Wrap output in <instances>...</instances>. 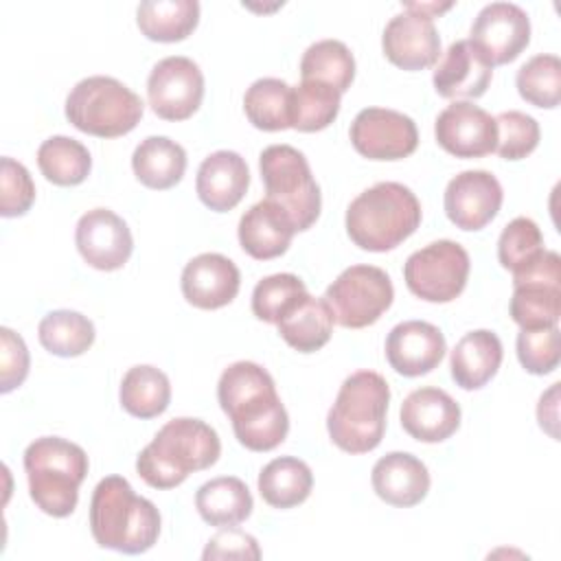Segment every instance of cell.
<instances>
[{"label": "cell", "mask_w": 561, "mask_h": 561, "mask_svg": "<svg viewBox=\"0 0 561 561\" xmlns=\"http://www.w3.org/2000/svg\"><path fill=\"white\" fill-rule=\"evenodd\" d=\"M151 110L164 121L191 118L204 99V75L199 66L182 55L160 59L147 79Z\"/></svg>", "instance_id": "obj_12"}, {"label": "cell", "mask_w": 561, "mask_h": 561, "mask_svg": "<svg viewBox=\"0 0 561 561\" xmlns=\"http://www.w3.org/2000/svg\"><path fill=\"white\" fill-rule=\"evenodd\" d=\"M351 241L368 252H388L416 232L421 204L399 182H377L362 191L346 208Z\"/></svg>", "instance_id": "obj_4"}, {"label": "cell", "mask_w": 561, "mask_h": 561, "mask_svg": "<svg viewBox=\"0 0 561 561\" xmlns=\"http://www.w3.org/2000/svg\"><path fill=\"white\" fill-rule=\"evenodd\" d=\"M217 399L245 449L272 451L285 440L289 416L263 366L245 359L230 364L219 377Z\"/></svg>", "instance_id": "obj_1"}, {"label": "cell", "mask_w": 561, "mask_h": 561, "mask_svg": "<svg viewBox=\"0 0 561 561\" xmlns=\"http://www.w3.org/2000/svg\"><path fill=\"white\" fill-rule=\"evenodd\" d=\"M497 125V145L495 151L504 160H522L528 153H533L539 145V123L519 112V110H508L495 116Z\"/></svg>", "instance_id": "obj_41"}, {"label": "cell", "mask_w": 561, "mask_h": 561, "mask_svg": "<svg viewBox=\"0 0 561 561\" xmlns=\"http://www.w3.org/2000/svg\"><path fill=\"white\" fill-rule=\"evenodd\" d=\"M302 81H320L344 94L355 79V59L340 39H320L311 44L300 59Z\"/></svg>", "instance_id": "obj_35"}, {"label": "cell", "mask_w": 561, "mask_h": 561, "mask_svg": "<svg viewBox=\"0 0 561 561\" xmlns=\"http://www.w3.org/2000/svg\"><path fill=\"white\" fill-rule=\"evenodd\" d=\"M517 359L530 375L552 373L561 362L559 329H522L517 333Z\"/></svg>", "instance_id": "obj_42"}, {"label": "cell", "mask_w": 561, "mask_h": 561, "mask_svg": "<svg viewBox=\"0 0 561 561\" xmlns=\"http://www.w3.org/2000/svg\"><path fill=\"white\" fill-rule=\"evenodd\" d=\"M121 405L136 419L160 416L171 401L169 377L149 364L131 366L121 381Z\"/></svg>", "instance_id": "obj_32"}, {"label": "cell", "mask_w": 561, "mask_h": 561, "mask_svg": "<svg viewBox=\"0 0 561 561\" xmlns=\"http://www.w3.org/2000/svg\"><path fill=\"white\" fill-rule=\"evenodd\" d=\"M392 298V280L377 265H351L324 291L335 322L344 329L375 324L390 309Z\"/></svg>", "instance_id": "obj_9"}, {"label": "cell", "mask_w": 561, "mask_h": 561, "mask_svg": "<svg viewBox=\"0 0 561 561\" xmlns=\"http://www.w3.org/2000/svg\"><path fill=\"white\" fill-rule=\"evenodd\" d=\"M239 243L252 259L267 261L287 252L296 226L289 215L267 197L252 204L239 219Z\"/></svg>", "instance_id": "obj_24"}, {"label": "cell", "mask_w": 561, "mask_h": 561, "mask_svg": "<svg viewBox=\"0 0 561 561\" xmlns=\"http://www.w3.org/2000/svg\"><path fill=\"white\" fill-rule=\"evenodd\" d=\"M265 197L278 204L302 232L316 224L322 208L320 186L302 151L291 145H270L259 156Z\"/></svg>", "instance_id": "obj_8"}, {"label": "cell", "mask_w": 561, "mask_h": 561, "mask_svg": "<svg viewBox=\"0 0 561 561\" xmlns=\"http://www.w3.org/2000/svg\"><path fill=\"white\" fill-rule=\"evenodd\" d=\"M436 142L456 158H482L495 151V118L471 101L449 103L434 123Z\"/></svg>", "instance_id": "obj_17"}, {"label": "cell", "mask_w": 561, "mask_h": 561, "mask_svg": "<svg viewBox=\"0 0 561 561\" xmlns=\"http://www.w3.org/2000/svg\"><path fill=\"white\" fill-rule=\"evenodd\" d=\"M469 42L491 66L511 64L530 42L528 13L513 2H491L476 15Z\"/></svg>", "instance_id": "obj_14"}, {"label": "cell", "mask_w": 561, "mask_h": 561, "mask_svg": "<svg viewBox=\"0 0 561 561\" xmlns=\"http://www.w3.org/2000/svg\"><path fill=\"white\" fill-rule=\"evenodd\" d=\"M289 103L291 85L276 77L256 79L243 94V112L248 121L263 131H280L291 127Z\"/></svg>", "instance_id": "obj_36"}, {"label": "cell", "mask_w": 561, "mask_h": 561, "mask_svg": "<svg viewBox=\"0 0 561 561\" xmlns=\"http://www.w3.org/2000/svg\"><path fill=\"white\" fill-rule=\"evenodd\" d=\"M307 291V285L296 274H272L256 283L252 291V313L270 324H276L280 313L294 298Z\"/></svg>", "instance_id": "obj_40"}, {"label": "cell", "mask_w": 561, "mask_h": 561, "mask_svg": "<svg viewBox=\"0 0 561 561\" xmlns=\"http://www.w3.org/2000/svg\"><path fill=\"white\" fill-rule=\"evenodd\" d=\"M142 99L114 77L81 79L66 96V118L79 131L96 138L129 134L142 118Z\"/></svg>", "instance_id": "obj_7"}, {"label": "cell", "mask_w": 561, "mask_h": 561, "mask_svg": "<svg viewBox=\"0 0 561 561\" xmlns=\"http://www.w3.org/2000/svg\"><path fill=\"white\" fill-rule=\"evenodd\" d=\"M37 167L48 182L77 186L90 175L92 158L83 142L70 136H50L37 149Z\"/></svg>", "instance_id": "obj_33"}, {"label": "cell", "mask_w": 561, "mask_h": 561, "mask_svg": "<svg viewBox=\"0 0 561 561\" xmlns=\"http://www.w3.org/2000/svg\"><path fill=\"white\" fill-rule=\"evenodd\" d=\"M35 202V184L28 169L4 156L0 160V215L20 217Z\"/></svg>", "instance_id": "obj_43"}, {"label": "cell", "mask_w": 561, "mask_h": 561, "mask_svg": "<svg viewBox=\"0 0 561 561\" xmlns=\"http://www.w3.org/2000/svg\"><path fill=\"white\" fill-rule=\"evenodd\" d=\"M502 199V184L493 173L469 169L449 180L443 206L447 219L456 228L482 230L500 213Z\"/></svg>", "instance_id": "obj_18"}, {"label": "cell", "mask_w": 561, "mask_h": 561, "mask_svg": "<svg viewBox=\"0 0 561 561\" xmlns=\"http://www.w3.org/2000/svg\"><path fill=\"white\" fill-rule=\"evenodd\" d=\"M250 186V171L237 151L219 149L206 156L197 169L195 191L199 202L215 210H232Z\"/></svg>", "instance_id": "obj_23"}, {"label": "cell", "mask_w": 561, "mask_h": 561, "mask_svg": "<svg viewBox=\"0 0 561 561\" xmlns=\"http://www.w3.org/2000/svg\"><path fill=\"white\" fill-rule=\"evenodd\" d=\"M75 243L81 259L101 272L121 270L134 250L131 230L110 208H92L77 221Z\"/></svg>", "instance_id": "obj_16"}, {"label": "cell", "mask_w": 561, "mask_h": 561, "mask_svg": "<svg viewBox=\"0 0 561 561\" xmlns=\"http://www.w3.org/2000/svg\"><path fill=\"white\" fill-rule=\"evenodd\" d=\"M511 318L522 329L557 327L561 316V259L543 250L530 265L513 272Z\"/></svg>", "instance_id": "obj_11"}, {"label": "cell", "mask_w": 561, "mask_h": 561, "mask_svg": "<svg viewBox=\"0 0 561 561\" xmlns=\"http://www.w3.org/2000/svg\"><path fill=\"white\" fill-rule=\"evenodd\" d=\"M252 493L243 480L219 476L204 482L195 493V508L210 526L226 528L245 522L252 513Z\"/></svg>", "instance_id": "obj_29"}, {"label": "cell", "mask_w": 561, "mask_h": 561, "mask_svg": "<svg viewBox=\"0 0 561 561\" xmlns=\"http://www.w3.org/2000/svg\"><path fill=\"white\" fill-rule=\"evenodd\" d=\"M493 77V66L469 39H456L438 59L432 83L443 99H480Z\"/></svg>", "instance_id": "obj_21"}, {"label": "cell", "mask_w": 561, "mask_h": 561, "mask_svg": "<svg viewBox=\"0 0 561 561\" xmlns=\"http://www.w3.org/2000/svg\"><path fill=\"white\" fill-rule=\"evenodd\" d=\"M28 375V348L9 327L0 329V392L7 394L22 386Z\"/></svg>", "instance_id": "obj_44"}, {"label": "cell", "mask_w": 561, "mask_h": 561, "mask_svg": "<svg viewBox=\"0 0 561 561\" xmlns=\"http://www.w3.org/2000/svg\"><path fill=\"white\" fill-rule=\"evenodd\" d=\"M204 561L208 559H261L259 541L239 530L237 526H226L213 535L202 552Z\"/></svg>", "instance_id": "obj_45"}, {"label": "cell", "mask_w": 561, "mask_h": 561, "mask_svg": "<svg viewBox=\"0 0 561 561\" xmlns=\"http://www.w3.org/2000/svg\"><path fill=\"white\" fill-rule=\"evenodd\" d=\"M375 493L390 506H416L430 491L427 467L408 451H390L381 456L370 473Z\"/></svg>", "instance_id": "obj_25"}, {"label": "cell", "mask_w": 561, "mask_h": 561, "mask_svg": "<svg viewBox=\"0 0 561 561\" xmlns=\"http://www.w3.org/2000/svg\"><path fill=\"white\" fill-rule=\"evenodd\" d=\"M90 530L101 548L140 554L158 541L160 513L153 502L136 495L123 476H107L90 500Z\"/></svg>", "instance_id": "obj_2"}, {"label": "cell", "mask_w": 561, "mask_h": 561, "mask_svg": "<svg viewBox=\"0 0 561 561\" xmlns=\"http://www.w3.org/2000/svg\"><path fill=\"white\" fill-rule=\"evenodd\" d=\"M333 311L324 298H313L309 291L300 294L280 313L276 327L280 337L298 353L320 351L333 333Z\"/></svg>", "instance_id": "obj_26"}, {"label": "cell", "mask_w": 561, "mask_h": 561, "mask_svg": "<svg viewBox=\"0 0 561 561\" xmlns=\"http://www.w3.org/2000/svg\"><path fill=\"white\" fill-rule=\"evenodd\" d=\"M543 250V234L528 217H515L508 221L497 239V259L502 267L511 272H519L530 265Z\"/></svg>", "instance_id": "obj_39"}, {"label": "cell", "mask_w": 561, "mask_h": 561, "mask_svg": "<svg viewBox=\"0 0 561 561\" xmlns=\"http://www.w3.org/2000/svg\"><path fill=\"white\" fill-rule=\"evenodd\" d=\"M199 22L197 0H145L136 9V24L147 39L182 42Z\"/></svg>", "instance_id": "obj_30"}, {"label": "cell", "mask_w": 561, "mask_h": 561, "mask_svg": "<svg viewBox=\"0 0 561 561\" xmlns=\"http://www.w3.org/2000/svg\"><path fill=\"white\" fill-rule=\"evenodd\" d=\"M239 267L219 252H204L193 256L180 278L186 302L197 309H219L232 302L239 294Z\"/></svg>", "instance_id": "obj_20"}, {"label": "cell", "mask_w": 561, "mask_h": 561, "mask_svg": "<svg viewBox=\"0 0 561 561\" xmlns=\"http://www.w3.org/2000/svg\"><path fill=\"white\" fill-rule=\"evenodd\" d=\"M131 169L140 184L153 191L175 186L186 171V151L167 136H147L134 149Z\"/></svg>", "instance_id": "obj_28"}, {"label": "cell", "mask_w": 561, "mask_h": 561, "mask_svg": "<svg viewBox=\"0 0 561 561\" xmlns=\"http://www.w3.org/2000/svg\"><path fill=\"white\" fill-rule=\"evenodd\" d=\"M88 467V454L77 443L59 436L35 438L24 451L31 500L46 515L68 517L77 508Z\"/></svg>", "instance_id": "obj_6"}, {"label": "cell", "mask_w": 561, "mask_h": 561, "mask_svg": "<svg viewBox=\"0 0 561 561\" xmlns=\"http://www.w3.org/2000/svg\"><path fill=\"white\" fill-rule=\"evenodd\" d=\"M401 427L414 440L443 443L460 427V405L440 388H416L401 403Z\"/></svg>", "instance_id": "obj_22"}, {"label": "cell", "mask_w": 561, "mask_h": 561, "mask_svg": "<svg viewBox=\"0 0 561 561\" xmlns=\"http://www.w3.org/2000/svg\"><path fill=\"white\" fill-rule=\"evenodd\" d=\"M313 486L309 465L296 456L270 460L259 473V493L274 508H294L302 504Z\"/></svg>", "instance_id": "obj_31"}, {"label": "cell", "mask_w": 561, "mask_h": 561, "mask_svg": "<svg viewBox=\"0 0 561 561\" xmlns=\"http://www.w3.org/2000/svg\"><path fill=\"white\" fill-rule=\"evenodd\" d=\"M94 324L88 316L72 309H57L39 320V344L59 357L83 355L94 344Z\"/></svg>", "instance_id": "obj_34"}, {"label": "cell", "mask_w": 561, "mask_h": 561, "mask_svg": "<svg viewBox=\"0 0 561 561\" xmlns=\"http://www.w3.org/2000/svg\"><path fill=\"white\" fill-rule=\"evenodd\" d=\"M381 48L388 61L397 68L423 70L434 66L440 57V37L434 26V18L405 2L403 11L386 24Z\"/></svg>", "instance_id": "obj_15"}, {"label": "cell", "mask_w": 561, "mask_h": 561, "mask_svg": "<svg viewBox=\"0 0 561 561\" xmlns=\"http://www.w3.org/2000/svg\"><path fill=\"white\" fill-rule=\"evenodd\" d=\"M219 454V436L208 423L180 416L164 423L153 440L138 454L136 471L153 489H173L193 471L213 467Z\"/></svg>", "instance_id": "obj_3"}, {"label": "cell", "mask_w": 561, "mask_h": 561, "mask_svg": "<svg viewBox=\"0 0 561 561\" xmlns=\"http://www.w3.org/2000/svg\"><path fill=\"white\" fill-rule=\"evenodd\" d=\"M342 94L320 81H300L291 88L289 118L298 131H320L329 127L340 112Z\"/></svg>", "instance_id": "obj_37"}, {"label": "cell", "mask_w": 561, "mask_h": 561, "mask_svg": "<svg viewBox=\"0 0 561 561\" xmlns=\"http://www.w3.org/2000/svg\"><path fill=\"white\" fill-rule=\"evenodd\" d=\"M388 401L390 386L379 373L355 370L348 375L327 414L331 440L348 454L373 451L386 432Z\"/></svg>", "instance_id": "obj_5"}, {"label": "cell", "mask_w": 561, "mask_h": 561, "mask_svg": "<svg viewBox=\"0 0 561 561\" xmlns=\"http://www.w3.org/2000/svg\"><path fill=\"white\" fill-rule=\"evenodd\" d=\"M351 142L368 160H403L419 145L416 123L397 110L364 107L351 123Z\"/></svg>", "instance_id": "obj_13"}, {"label": "cell", "mask_w": 561, "mask_h": 561, "mask_svg": "<svg viewBox=\"0 0 561 561\" xmlns=\"http://www.w3.org/2000/svg\"><path fill=\"white\" fill-rule=\"evenodd\" d=\"M469 267V254L460 243L438 239L408 256L403 278L416 298L427 302H451L462 294Z\"/></svg>", "instance_id": "obj_10"}, {"label": "cell", "mask_w": 561, "mask_h": 561, "mask_svg": "<svg viewBox=\"0 0 561 561\" xmlns=\"http://www.w3.org/2000/svg\"><path fill=\"white\" fill-rule=\"evenodd\" d=\"M447 344L438 327L425 320H405L386 337V359L403 377L432 373L445 357Z\"/></svg>", "instance_id": "obj_19"}, {"label": "cell", "mask_w": 561, "mask_h": 561, "mask_svg": "<svg viewBox=\"0 0 561 561\" xmlns=\"http://www.w3.org/2000/svg\"><path fill=\"white\" fill-rule=\"evenodd\" d=\"M519 96L535 105L552 110L561 99V61L557 55H535L530 57L515 77Z\"/></svg>", "instance_id": "obj_38"}, {"label": "cell", "mask_w": 561, "mask_h": 561, "mask_svg": "<svg viewBox=\"0 0 561 561\" xmlns=\"http://www.w3.org/2000/svg\"><path fill=\"white\" fill-rule=\"evenodd\" d=\"M502 342L489 329H476L465 333L449 357L451 379L462 390H478L486 386L502 364Z\"/></svg>", "instance_id": "obj_27"}]
</instances>
